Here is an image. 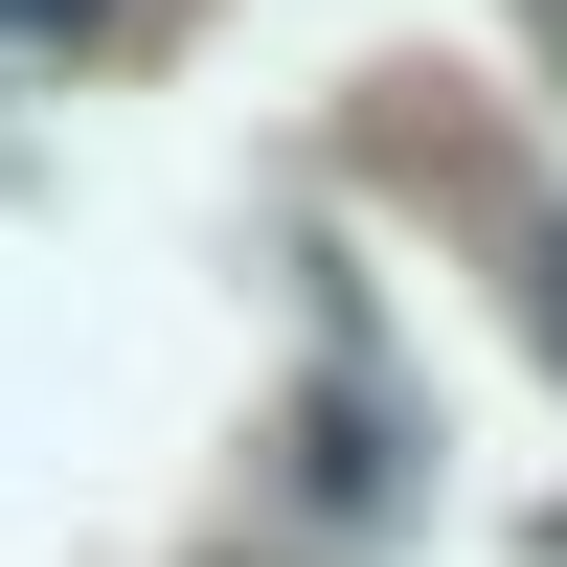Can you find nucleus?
<instances>
[{
  "instance_id": "nucleus-1",
  "label": "nucleus",
  "mask_w": 567,
  "mask_h": 567,
  "mask_svg": "<svg viewBox=\"0 0 567 567\" xmlns=\"http://www.w3.org/2000/svg\"><path fill=\"white\" fill-rule=\"evenodd\" d=\"M499 250H523V318H545V363H567V205H545V182H499Z\"/></svg>"
},
{
  "instance_id": "nucleus-2",
  "label": "nucleus",
  "mask_w": 567,
  "mask_h": 567,
  "mask_svg": "<svg viewBox=\"0 0 567 567\" xmlns=\"http://www.w3.org/2000/svg\"><path fill=\"white\" fill-rule=\"evenodd\" d=\"M91 23H114V0H0V45H91Z\"/></svg>"
}]
</instances>
